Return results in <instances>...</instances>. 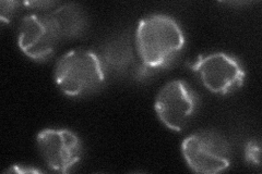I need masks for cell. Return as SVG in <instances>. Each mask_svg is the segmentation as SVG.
<instances>
[{"label": "cell", "mask_w": 262, "mask_h": 174, "mask_svg": "<svg viewBox=\"0 0 262 174\" xmlns=\"http://www.w3.org/2000/svg\"><path fill=\"white\" fill-rule=\"evenodd\" d=\"M191 69L199 74L203 85L212 93L226 95L243 85L245 71L239 61L224 53L202 56Z\"/></svg>", "instance_id": "5"}, {"label": "cell", "mask_w": 262, "mask_h": 174, "mask_svg": "<svg viewBox=\"0 0 262 174\" xmlns=\"http://www.w3.org/2000/svg\"><path fill=\"white\" fill-rule=\"evenodd\" d=\"M139 56L146 68L166 65L185 46L179 24L168 15L152 14L142 19L136 32Z\"/></svg>", "instance_id": "1"}, {"label": "cell", "mask_w": 262, "mask_h": 174, "mask_svg": "<svg viewBox=\"0 0 262 174\" xmlns=\"http://www.w3.org/2000/svg\"><path fill=\"white\" fill-rule=\"evenodd\" d=\"M182 153L195 173L214 174L231 165V148L226 139L212 131L191 134L184 139Z\"/></svg>", "instance_id": "4"}, {"label": "cell", "mask_w": 262, "mask_h": 174, "mask_svg": "<svg viewBox=\"0 0 262 174\" xmlns=\"http://www.w3.org/2000/svg\"><path fill=\"white\" fill-rule=\"evenodd\" d=\"M6 172H10V173H39L40 171L34 168H22V165H13L12 168L8 169Z\"/></svg>", "instance_id": "10"}, {"label": "cell", "mask_w": 262, "mask_h": 174, "mask_svg": "<svg viewBox=\"0 0 262 174\" xmlns=\"http://www.w3.org/2000/svg\"><path fill=\"white\" fill-rule=\"evenodd\" d=\"M105 73L100 58L86 49H73L64 54L55 68V80L62 93L81 96L104 82Z\"/></svg>", "instance_id": "2"}, {"label": "cell", "mask_w": 262, "mask_h": 174, "mask_svg": "<svg viewBox=\"0 0 262 174\" xmlns=\"http://www.w3.org/2000/svg\"><path fill=\"white\" fill-rule=\"evenodd\" d=\"M16 3L14 2H3L2 3V21L9 22L14 12V7Z\"/></svg>", "instance_id": "9"}, {"label": "cell", "mask_w": 262, "mask_h": 174, "mask_svg": "<svg viewBox=\"0 0 262 174\" xmlns=\"http://www.w3.org/2000/svg\"><path fill=\"white\" fill-rule=\"evenodd\" d=\"M246 160L259 165L260 164V146L256 142H249L245 148Z\"/></svg>", "instance_id": "8"}, {"label": "cell", "mask_w": 262, "mask_h": 174, "mask_svg": "<svg viewBox=\"0 0 262 174\" xmlns=\"http://www.w3.org/2000/svg\"><path fill=\"white\" fill-rule=\"evenodd\" d=\"M196 99L183 81H171L163 86L155 99V111L164 126L180 132L194 112Z\"/></svg>", "instance_id": "6"}, {"label": "cell", "mask_w": 262, "mask_h": 174, "mask_svg": "<svg viewBox=\"0 0 262 174\" xmlns=\"http://www.w3.org/2000/svg\"><path fill=\"white\" fill-rule=\"evenodd\" d=\"M36 140L40 156L54 171L67 173L81 159V142L71 131L46 129L39 132Z\"/></svg>", "instance_id": "7"}, {"label": "cell", "mask_w": 262, "mask_h": 174, "mask_svg": "<svg viewBox=\"0 0 262 174\" xmlns=\"http://www.w3.org/2000/svg\"><path fill=\"white\" fill-rule=\"evenodd\" d=\"M62 10L24 16L19 30V46L28 57L46 60L54 54L62 34L70 33Z\"/></svg>", "instance_id": "3"}]
</instances>
